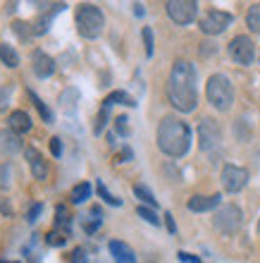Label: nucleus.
I'll list each match as a JSON object with an SVG mask.
<instances>
[{"mask_svg": "<svg viewBox=\"0 0 260 263\" xmlns=\"http://www.w3.org/2000/svg\"><path fill=\"white\" fill-rule=\"evenodd\" d=\"M167 98L174 110L193 112L198 105V91H196V67L189 60H177L170 69L167 79Z\"/></svg>", "mask_w": 260, "mask_h": 263, "instance_id": "1", "label": "nucleus"}, {"mask_svg": "<svg viewBox=\"0 0 260 263\" xmlns=\"http://www.w3.org/2000/svg\"><path fill=\"white\" fill-rule=\"evenodd\" d=\"M219 194H212V196H203V194H196L191 199L186 201V208L193 211V213H208L212 208H219Z\"/></svg>", "mask_w": 260, "mask_h": 263, "instance_id": "13", "label": "nucleus"}, {"mask_svg": "<svg viewBox=\"0 0 260 263\" xmlns=\"http://www.w3.org/2000/svg\"><path fill=\"white\" fill-rule=\"evenodd\" d=\"M229 55H232V60L236 65H244V67H248V65L255 60V43L251 41V36H234L232 41H229Z\"/></svg>", "mask_w": 260, "mask_h": 263, "instance_id": "8", "label": "nucleus"}, {"mask_svg": "<svg viewBox=\"0 0 260 263\" xmlns=\"http://www.w3.org/2000/svg\"><path fill=\"white\" fill-rule=\"evenodd\" d=\"M0 60H3V65L10 69L19 67V55H17V50H14L12 46H7V43H0Z\"/></svg>", "mask_w": 260, "mask_h": 263, "instance_id": "17", "label": "nucleus"}, {"mask_svg": "<svg viewBox=\"0 0 260 263\" xmlns=\"http://www.w3.org/2000/svg\"><path fill=\"white\" fill-rule=\"evenodd\" d=\"M103 103H105V105H115V103H122V105H136V103H134V98L127 96L124 91H115V93H110V96L105 98Z\"/></svg>", "mask_w": 260, "mask_h": 263, "instance_id": "24", "label": "nucleus"}, {"mask_svg": "<svg viewBox=\"0 0 260 263\" xmlns=\"http://www.w3.org/2000/svg\"><path fill=\"white\" fill-rule=\"evenodd\" d=\"M144 43H146V55H153V31L151 27H144Z\"/></svg>", "mask_w": 260, "mask_h": 263, "instance_id": "27", "label": "nucleus"}, {"mask_svg": "<svg viewBox=\"0 0 260 263\" xmlns=\"http://www.w3.org/2000/svg\"><path fill=\"white\" fill-rule=\"evenodd\" d=\"M27 93H29V98H31V101H34V105H36V110L41 112V118H43V122H48V125H50V122H53V112H50V108H48V105H46V103H43L41 98L36 96V93H34V91H31V89H29V91H27Z\"/></svg>", "mask_w": 260, "mask_h": 263, "instance_id": "20", "label": "nucleus"}, {"mask_svg": "<svg viewBox=\"0 0 260 263\" xmlns=\"http://www.w3.org/2000/svg\"><path fill=\"white\" fill-rule=\"evenodd\" d=\"M246 24L253 34H260V3H253L246 12Z\"/></svg>", "mask_w": 260, "mask_h": 263, "instance_id": "18", "label": "nucleus"}, {"mask_svg": "<svg viewBox=\"0 0 260 263\" xmlns=\"http://www.w3.org/2000/svg\"><path fill=\"white\" fill-rule=\"evenodd\" d=\"M31 65H34V74L38 79H48L55 72V60L50 55H46L43 50H34L31 53Z\"/></svg>", "mask_w": 260, "mask_h": 263, "instance_id": "11", "label": "nucleus"}, {"mask_svg": "<svg viewBox=\"0 0 260 263\" xmlns=\"http://www.w3.org/2000/svg\"><path fill=\"white\" fill-rule=\"evenodd\" d=\"M24 156H27L29 160V167H31V175H34L38 182H43L46 177H48V163L43 160V156L38 151H36L34 146H29L27 151H24Z\"/></svg>", "mask_w": 260, "mask_h": 263, "instance_id": "12", "label": "nucleus"}, {"mask_svg": "<svg viewBox=\"0 0 260 263\" xmlns=\"http://www.w3.org/2000/svg\"><path fill=\"white\" fill-rule=\"evenodd\" d=\"M41 203H34V206H31V208H29V213H27V220L29 222H34L36 220V218H38V213H41Z\"/></svg>", "mask_w": 260, "mask_h": 263, "instance_id": "33", "label": "nucleus"}, {"mask_svg": "<svg viewBox=\"0 0 260 263\" xmlns=\"http://www.w3.org/2000/svg\"><path fill=\"white\" fill-rule=\"evenodd\" d=\"M12 187V163L10 160H3L0 163V189L5 192V189Z\"/></svg>", "mask_w": 260, "mask_h": 263, "instance_id": "19", "label": "nucleus"}, {"mask_svg": "<svg viewBox=\"0 0 260 263\" xmlns=\"http://www.w3.org/2000/svg\"><path fill=\"white\" fill-rule=\"evenodd\" d=\"M258 230H260V222H258Z\"/></svg>", "mask_w": 260, "mask_h": 263, "instance_id": "40", "label": "nucleus"}, {"mask_svg": "<svg viewBox=\"0 0 260 263\" xmlns=\"http://www.w3.org/2000/svg\"><path fill=\"white\" fill-rule=\"evenodd\" d=\"M103 29H105V14L101 7L93 5V3H84V5L76 7V31H79V36L93 41V39L103 34Z\"/></svg>", "mask_w": 260, "mask_h": 263, "instance_id": "3", "label": "nucleus"}, {"mask_svg": "<svg viewBox=\"0 0 260 263\" xmlns=\"http://www.w3.org/2000/svg\"><path fill=\"white\" fill-rule=\"evenodd\" d=\"M7 125H10V129H12L14 134H27V132L34 127V122H31V115H29L27 110H12L10 118H7Z\"/></svg>", "mask_w": 260, "mask_h": 263, "instance_id": "15", "label": "nucleus"}, {"mask_svg": "<svg viewBox=\"0 0 260 263\" xmlns=\"http://www.w3.org/2000/svg\"><path fill=\"white\" fill-rule=\"evenodd\" d=\"M91 196V184L89 182H82L72 189V203H84V201Z\"/></svg>", "mask_w": 260, "mask_h": 263, "instance_id": "23", "label": "nucleus"}, {"mask_svg": "<svg viewBox=\"0 0 260 263\" xmlns=\"http://www.w3.org/2000/svg\"><path fill=\"white\" fill-rule=\"evenodd\" d=\"M177 256H179V261H184V263H201L198 258H193L191 254H186V251H179Z\"/></svg>", "mask_w": 260, "mask_h": 263, "instance_id": "35", "label": "nucleus"}, {"mask_svg": "<svg viewBox=\"0 0 260 263\" xmlns=\"http://www.w3.org/2000/svg\"><path fill=\"white\" fill-rule=\"evenodd\" d=\"M219 141H222V129H219L217 120L203 118L198 122V146H201V151H212V148H217Z\"/></svg>", "mask_w": 260, "mask_h": 263, "instance_id": "9", "label": "nucleus"}, {"mask_svg": "<svg viewBox=\"0 0 260 263\" xmlns=\"http://www.w3.org/2000/svg\"><path fill=\"white\" fill-rule=\"evenodd\" d=\"M136 213L141 215V218H144L146 222H151V225H160V218L155 215V211H153V208H148V206H138V208H136Z\"/></svg>", "mask_w": 260, "mask_h": 263, "instance_id": "25", "label": "nucleus"}, {"mask_svg": "<svg viewBox=\"0 0 260 263\" xmlns=\"http://www.w3.org/2000/svg\"><path fill=\"white\" fill-rule=\"evenodd\" d=\"M55 222H57V225H65V228H67L69 215H67V208H65V206H57V211H55Z\"/></svg>", "mask_w": 260, "mask_h": 263, "instance_id": "28", "label": "nucleus"}, {"mask_svg": "<svg viewBox=\"0 0 260 263\" xmlns=\"http://www.w3.org/2000/svg\"><path fill=\"white\" fill-rule=\"evenodd\" d=\"M232 22H234V14L225 12V10H208L198 20V29L206 36H217L222 31H227V27H232Z\"/></svg>", "mask_w": 260, "mask_h": 263, "instance_id": "7", "label": "nucleus"}, {"mask_svg": "<svg viewBox=\"0 0 260 263\" xmlns=\"http://www.w3.org/2000/svg\"><path fill=\"white\" fill-rule=\"evenodd\" d=\"M48 244H53V247H57V244H60V247H62V244H65V237L57 235V232H50V235H48Z\"/></svg>", "mask_w": 260, "mask_h": 263, "instance_id": "34", "label": "nucleus"}, {"mask_svg": "<svg viewBox=\"0 0 260 263\" xmlns=\"http://www.w3.org/2000/svg\"><path fill=\"white\" fill-rule=\"evenodd\" d=\"M0 151L3 153H19L22 151V137L12 129L0 132Z\"/></svg>", "mask_w": 260, "mask_h": 263, "instance_id": "16", "label": "nucleus"}, {"mask_svg": "<svg viewBox=\"0 0 260 263\" xmlns=\"http://www.w3.org/2000/svg\"><path fill=\"white\" fill-rule=\"evenodd\" d=\"M189 146H191V127L174 115H165L157 125V148L170 158H182L189 151Z\"/></svg>", "mask_w": 260, "mask_h": 263, "instance_id": "2", "label": "nucleus"}, {"mask_svg": "<svg viewBox=\"0 0 260 263\" xmlns=\"http://www.w3.org/2000/svg\"><path fill=\"white\" fill-rule=\"evenodd\" d=\"M110 254L115 258V263H136V254L131 251V247L127 242H119V239H112L108 244Z\"/></svg>", "mask_w": 260, "mask_h": 263, "instance_id": "14", "label": "nucleus"}, {"mask_svg": "<svg viewBox=\"0 0 260 263\" xmlns=\"http://www.w3.org/2000/svg\"><path fill=\"white\" fill-rule=\"evenodd\" d=\"M241 222H244V213H241V208L236 203H225V206L217 208V213L212 218V225L217 228V232L222 235H236L241 228Z\"/></svg>", "mask_w": 260, "mask_h": 263, "instance_id": "5", "label": "nucleus"}, {"mask_svg": "<svg viewBox=\"0 0 260 263\" xmlns=\"http://www.w3.org/2000/svg\"><path fill=\"white\" fill-rule=\"evenodd\" d=\"M101 222H103V213H101V208H91L89 220H84V230H86V232H96V230L101 228Z\"/></svg>", "mask_w": 260, "mask_h": 263, "instance_id": "21", "label": "nucleus"}, {"mask_svg": "<svg viewBox=\"0 0 260 263\" xmlns=\"http://www.w3.org/2000/svg\"><path fill=\"white\" fill-rule=\"evenodd\" d=\"M98 194L103 196V201H108L110 206H122V199H117V196H112L108 192V189H105V184L103 182H98Z\"/></svg>", "mask_w": 260, "mask_h": 263, "instance_id": "26", "label": "nucleus"}, {"mask_svg": "<svg viewBox=\"0 0 260 263\" xmlns=\"http://www.w3.org/2000/svg\"><path fill=\"white\" fill-rule=\"evenodd\" d=\"M165 222H167V230H170V232H177V225H174V218H172V213H165Z\"/></svg>", "mask_w": 260, "mask_h": 263, "instance_id": "38", "label": "nucleus"}, {"mask_svg": "<svg viewBox=\"0 0 260 263\" xmlns=\"http://www.w3.org/2000/svg\"><path fill=\"white\" fill-rule=\"evenodd\" d=\"M14 31H17V36H29V34H34V29H29L27 22H14Z\"/></svg>", "mask_w": 260, "mask_h": 263, "instance_id": "31", "label": "nucleus"}, {"mask_svg": "<svg viewBox=\"0 0 260 263\" xmlns=\"http://www.w3.org/2000/svg\"><path fill=\"white\" fill-rule=\"evenodd\" d=\"M165 10H167V17H170L174 24L179 27H186L196 20L198 14V3L196 0H170L165 3Z\"/></svg>", "mask_w": 260, "mask_h": 263, "instance_id": "6", "label": "nucleus"}, {"mask_svg": "<svg viewBox=\"0 0 260 263\" xmlns=\"http://www.w3.org/2000/svg\"><path fill=\"white\" fill-rule=\"evenodd\" d=\"M50 153H53L55 158H60V153H62V141H60V137H53V139H50Z\"/></svg>", "mask_w": 260, "mask_h": 263, "instance_id": "32", "label": "nucleus"}, {"mask_svg": "<svg viewBox=\"0 0 260 263\" xmlns=\"http://www.w3.org/2000/svg\"><path fill=\"white\" fill-rule=\"evenodd\" d=\"M134 194H136V199L144 201L148 208H155L157 206V201H155V196H153V192L148 187H144V184H136V187H134Z\"/></svg>", "mask_w": 260, "mask_h": 263, "instance_id": "22", "label": "nucleus"}, {"mask_svg": "<svg viewBox=\"0 0 260 263\" xmlns=\"http://www.w3.org/2000/svg\"><path fill=\"white\" fill-rule=\"evenodd\" d=\"M219 180H222L225 192L236 194V192H241V189L248 184V170H246V167H241V165H225V167H222Z\"/></svg>", "mask_w": 260, "mask_h": 263, "instance_id": "10", "label": "nucleus"}, {"mask_svg": "<svg viewBox=\"0 0 260 263\" xmlns=\"http://www.w3.org/2000/svg\"><path fill=\"white\" fill-rule=\"evenodd\" d=\"M206 96H208V103H210L215 110L225 112V110H229L234 103V86L225 74H212L206 84Z\"/></svg>", "mask_w": 260, "mask_h": 263, "instance_id": "4", "label": "nucleus"}, {"mask_svg": "<svg viewBox=\"0 0 260 263\" xmlns=\"http://www.w3.org/2000/svg\"><path fill=\"white\" fill-rule=\"evenodd\" d=\"M72 263H86V254H84L82 249H76L74 254H72Z\"/></svg>", "mask_w": 260, "mask_h": 263, "instance_id": "36", "label": "nucleus"}, {"mask_svg": "<svg viewBox=\"0 0 260 263\" xmlns=\"http://www.w3.org/2000/svg\"><path fill=\"white\" fill-rule=\"evenodd\" d=\"M0 211H5L7 215L12 213V211H10V206H7V201H0Z\"/></svg>", "mask_w": 260, "mask_h": 263, "instance_id": "39", "label": "nucleus"}, {"mask_svg": "<svg viewBox=\"0 0 260 263\" xmlns=\"http://www.w3.org/2000/svg\"><path fill=\"white\" fill-rule=\"evenodd\" d=\"M127 122H129L127 118H117V129H119V134H129V129H127Z\"/></svg>", "mask_w": 260, "mask_h": 263, "instance_id": "37", "label": "nucleus"}, {"mask_svg": "<svg viewBox=\"0 0 260 263\" xmlns=\"http://www.w3.org/2000/svg\"><path fill=\"white\" fill-rule=\"evenodd\" d=\"M108 110H110V105L103 103V110H101V115H98V120H96V134H101V132H103L105 120H108Z\"/></svg>", "mask_w": 260, "mask_h": 263, "instance_id": "29", "label": "nucleus"}, {"mask_svg": "<svg viewBox=\"0 0 260 263\" xmlns=\"http://www.w3.org/2000/svg\"><path fill=\"white\" fill-rule=\"evenodd\" d=\"M10 86H5V89H0V112L7 110V105H10Z\"/></svg>", "mask_w": 260, "mask_h": 263, "instance_id": "30", "label": "nucleus"}]
</instances>
